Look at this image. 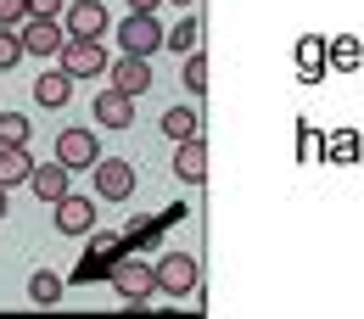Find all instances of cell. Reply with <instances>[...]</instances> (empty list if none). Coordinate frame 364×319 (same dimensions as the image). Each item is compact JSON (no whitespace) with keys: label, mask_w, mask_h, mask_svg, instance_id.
Returning <instances> with one entry per match:
<instances>
[{"label":"cell","mask_w":364,"mask_h":319,"mask_svg":"<svg viewBox=\"0 0 364 319\" xmlns=\"http://www.w3.org/2000/svg\"><path fill=\"white\" fill-rule=\"evenodd\" d=\"M28 297H34L40 308H56V303H62V274L34 269V280H28Z\"/></svg>","instance_id":"obj_18"},{"label":"cell","mask_w":364,"mask_h":319,"mask_svg":"<svg viewBox=\"0 0 364 319\" xmlns=\"http://www.w3.org/2000/svg\"><path fill=\"white\" fill-rule=\"evenodd\" d=\"M62 28H68L73 40H101L112 23H107V6H101V0H68V6H62Z\"/></svg>","instance_id":"obj_5"},{"label":"cell","mask_w":364,"mask_h":319,"mask_svg":"<svg viewBox=\"0 0 364 319\" xmlns=\"http://www.w3.org/2000/svg\"><path fill=\"white\" fill-rule=\"evenodd\" d=\"M118 252H124V235H112V229H95V235H90V258L79 264V280H95V274H107Z\"/></svg>","instance_id":"obj_11"},{"label":"cell","mask_w":364,"mask_h":319,"mask_svg":"<svg viewBox=\"0 0 364 319\" xmlns=\"http://www.w3.org/2000/svg\"><path fill=\"white\" fill-rule=\"evenodd\" d=\"M168 6H180V11H191V6H196V0H168Z\"/></svg>","instance_id":"obj_26"},{"label":"cell","mask_w":364,"mask_h":319,"mask_svg":"<svg viewBox=\"0 0 364 319\" xmlns=\"http://www.w3.org/2000/svg\"><path fill=\"white\" fill-rule=\"evenodd\" d=\"M28 17V0H0V28H17Z\"/></svg>","instance_id":"obj_23"},{"label":"cell","mask_w":364,"mask_h":319,"mask_svg":"<svg viewBox=\"0 0 364 319\" xmlns=\"http://www.w3.org/2000/svg\"><path fill=\"white\" fill-rule=\"evenodd\" d=\"M34 174V157H28V146H0V185L11 190V185H28Z\"/></svg>","instance_id":"obj_16"},{"label":"cell","mask_w":364,"mask_h":319,"mask_svg":"<svg viewBox=\"0 0 364 319\" xmlns=\"http://www.w3.org/2000/svg\"><path fill=\"white\" fill-rule=\"evenodd\" d=\"M17 62H23V34L17 28H0V73L17 67Z\"/></svg>","instance_id":"obj_22"},{"label":"cell","mask_w":364,"mask_h":319,"mask_svg":"<svg viewBox=\"0 0 364 319\" xmlns=\"http://www.w3.org/2000/svg\"><path fill=\"white\" fill-rule=\"evenodd\" d=\"M163 0H129V11H157Z\"/></svg>","instance_id":"obj_25"},{"label":"cell","mask_w":364,"mask_h":319,"mask_svg":"<svg viewBox=\"0 0 364 319\" xmlns=\"http://www.w3.org/2000/svg\"><path fill=\"white\" fill-rule=\"evenodd\" d=\"M56 229H62V235H90L95 229V207L85 202V196L68 190V196L56 202Z\"/></svg>","instance_id":"obj_13"},{"label":"cell","mask_w":364,"mask_h":319,"mask_svg":"<svg viewBox=\"0 0 364 319\" xmlns=\"http://www.w3.org/2000/svg\"><path fill=\"white\" fill-rule=\"evenodd\" d=\"M0 219H6V185H0Z\"/></svg>","instance_id":"obj_27"},{"label":"cell","mask_w":364,"mask_h":319,"mask_svg":"<svg viewBox=\"0 0 364 319\" xmlns=\"http://www.w3.org/2000/svg\"><path fill=\"white\" fill-rule=\"evenodd\" d=\"M95 190L107 196V202H129V190H135V168L124 163V157H95Z\"/></svg>","instance_id":"obj_8"},{"label":"cell","mask_w":364,"mask_h":319,"mask_svg":"<svg viewBox=\"0 0 364 319\" xmlns=\"http://www.w3.org/2000/svg\"><path fill=\"white\" fill-rule=\"evenodd\" d=\"M107 73H112V85L124 95H146L151 90V56H118V62H107Z\"/></svg>","instance_id":"obj_9"},{"label":"cell","mask_w":364,"mask_h":319,"mask_svg":"<svg viewBox=\"0 0 364 319\" xmlns=\"http://www.w3.org/2000/svg\"><path fill=\"white\" fill-rule=\"evenodd\" d=\"M95 157H101L95 129H62L56 135V163L62 168H95Z\"/></svg>","instance_id":"obj_7"},{"label":"cell","mask_w":364,"mask_h":319,"mask_svg":"<svg viewBox=\"0 0 364 319\" xmlns=\"http://www.w3.org/2000/svg\"><path fill=\"white\" fill-rule=\"evenodd\" d=\"M196 129H202V118H196V107H168V112H163V135L174 140V146H180V140H191Z\"/></svg>","instance_id":"obj_17"},{"label":"cell","mask_w":364,"mask_h":319,"mask_svg":"<svg viewBox=\"0 0 364 319\" xmlns=\"http://www.w3.org/2000/svg\"><path fill=\"white\" fill-rule=\"evenodd\" d=\"M28 118L23 112H0V146H28Z\"/></svg>","instance_id":"obj_20"},{"label":"cell","mask_w":364,"mask_h":319,"mask_svg":"<svg viewBox=\"0 0 364 319\" xmlns=\"http://www.w3.org/2000/svg\"><path fill=\"white\" fill-rule=\"evenodd\" d=\"M107 280H112V291H118L129 308H146V297L157 291V280H151V264H135V258L112 264V269H107Z\"/></svg>","instance_id":"obj_3"},{"label":"cell","mask_w":364,"mask_h":319,"mask_svg":"<svg viewBox=\"0 0 364 319\" xmlns=\"http://www.w3.org/2000/svg\"><path fill=\"white\" fill-rule=\"evenodd\" d=\"M62 73H73V79H95V73H107V50H101V40H62Z\"/></svg>","instance_id":"obj_4"},{"label":"cell","mask_w":364,"mask_h":319,"mask_svg":"<svg viewBox=\"0 0 364 319\" xmlns=\"http://www.w3.org/2000/svg\"><path fill=\"white\" fill-rule=\"evenodd\" d=\"M68 174H73V168H62L56 157H50V163H34V174H28V190H34L40 202H50V207H56V202L68 196Z\"/></svg>","instance_id":"obj_12"},{"label":"cell","mask_w":364,"mask_h":319,"mask_svg":"<svg viewBox=\"0 0 364 319\" xmlns=\"http://www.w3.org/2000/svg\"><path fill=\"white\" fill-rule=\"evenodd\" d=\"M151 280H157L163 297H191V291H196V258H191V252H163V258L151 264Z\"/></svg>","instance_id":"obj_2"},{"label":"cell","mask_w":364,"mask_h":319,"mask_svg":"<svg viewBox=\"0 0 364 319\" xmlns=\"http://www.w3.org/2000/svg\"><path fill=\"white\" fill-rule=\"evenodd\" d=\"M95 124H101V129H129V124H135V95L107 85V90L95 95Z\"/></svg>","instance_id":"obj_10"},{"label":"cell","mask_w":364,"mask_h":319,"mask_svg":"<svg viewBox=\"0 0 364 319\" xmlns=\"http://www.w3.org/2000/svg\"><path fill=\"white\" fill-rule=\"evenodd\" d=\"M185 90H191V95L208 90V62H202V50H191V56H185Z\"/></svg>","instance_id":"obj_21"},{"label":"cell","mask_w":364,"mask_h":319,"mask_svg":"<svg viewBox=\"0 0 364 319\" xmlns=\"http://www.w3.org/2000/svg\"><path fill=\"white\" fill-rule=\"evenodd\" d=\"M163 23H157V11H129L124 23H118V50H129V56H157L163 50Z\"/></svg>","instance_id":"obj_1"},{"label":"cell","mask_w":364,"mask_h":319,"mask_svg":"<svg viewBox=\"0 0 364 319\" xmlns=\"http://www.w3.org/2000/svg\"><path fill=\"white\" fill-rule=\"evenodd\" d=\"M68 0H28V17H62Z\"/></svg>","instance_id":"obj_24"},{"label":"cell","mask_w":364,"mask_h":319,"mask_svg":"<svg viewBox=\"0 0 364 319\" xmlns=\"http://www.w3.org/2000/svg\"><path fill=\"white\" fill-rule=\"evenodd\" d=\"M202 45V28H196V17H185V23H174V34H163V50H191Z\"/></svg>","instance_id":"obj_19"},{"label":"cell","mask_w":364,"mask_h":319,"mask_svg":"<svg viewBox=\"0 0 364 319\" xmlns=\"http://www.w3.org/2000/svg\"><path fill=\"white\" fill-rule=\"evenodd\" d=\"M17 34H23V56H56L62 40H68V28L56 17H23Z\"/></svg>","instance_id":"obj_6"},{"label":"cell","mask_w":364,"mask_h":319,"mask_svg":"<svg viewBox=\"0 0 364 319\" xmlns=\"http://www.w3.org/2000/svg\"><path fill=\"white\" fill-rule=\"evenodd\" d=\"M174 174H180L185 185H202L208 180V146H202V135H191L174 146Z\"/></svg>","instance_id":"obj_14"},{"label":"cell","mask_w":364,"mask_h":319,"mask_svg":"<svg viewBox=\"0 0 364 319\" xmlns=\"http://www.w3.org/2000/svg\"><path fill=\"white\" fill-rule=\"evenodd\" d=\"M73 73H62V67H50V73H40V85H34V95H40V107H68L73 101Z\"/></svg>","instance_id":"obj_15"}]
</instances>
